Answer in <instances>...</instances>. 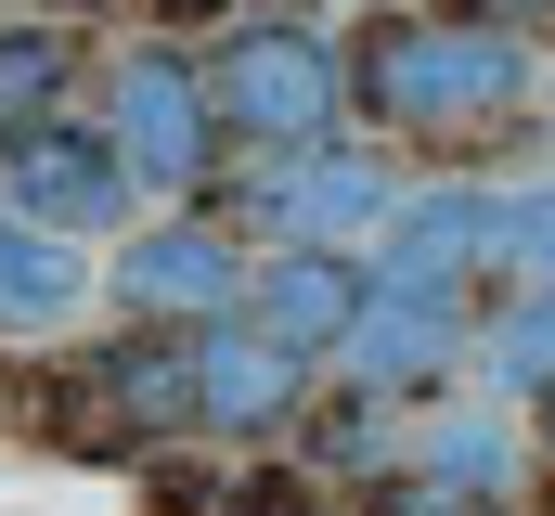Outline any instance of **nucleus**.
Masks as SVG:
<instances>
[{
    "label": "nucleus",
    "instance_id": "20",
    "mask_svg": "<svg viewBox=\"0 0 555 516\" xmlns=\"http://www.w3.org/2000/svg\"><path fill=\"white\" fill-rule=\"evenodd\" d=\"M155 13H220V0H155Z\"/></svg>",
    "mask_w": 555,
    "mask_h": 516
},
{
    "label": "nucleus",
    "instance_id": "14",
    "mask_svg": "<svg viewBox=\"0 0 555 516\" xmlns=\"http://www.w3.org/2000/svg\"><path fill=\"white\" fill-rule=\"evenodd\" d=\"M414 465L465 478V491H517V478H530V452H517V426H504V413H439V426L414 439Z\"/></svg>",
    "mask_w": 555,
    "mask_h": 516
},
{
    "label": "nucleus",
    "instance_id": "16",
    "mask_svg": "<svg viewBox=\"0 0 555 516\" xmlns=\"http://www.w3.org/2000/svg\"><path fill=\"white\" fill-rule=\"evenodd\" d=\"M491 271L504 284H543L555 271V168L517 181V194H491Z\"/></svg>",
    "mask_w": 555,
    "mask_h": 516
},
{
    "label": "nucleus",
    "instance_id": "21",
    "mask_svg": "<svg viewBox=\"0 0 555 516\" xmlns=\"http://www.w3.org/2000/svg\"><path fill=\"white\" fill-rule=\"evenodd\" d=\"M543 452H555V387H543Z\"/></svg>",
    "mask_w": 555,
    "mask_h": 516
},
{
    "label": "nucleus",
    "instance_id": "12",
    "mask_svg": "<svg viewBox=\"0 0 555 516\" xmlns=\"http://www.w3.org/2000/svg\"><path fill=\"white\" fill-rule=\"evenodd\" d=\"M91 233H52V220H26L13 194H0V336H65L78 310H91Z\"/></svg>",
    "mask_w": 555,
    "mask_h": 516
},
{
    "label": "nucleus",
    "instance_id": "7",
    "mask_svg": "<svg viewBox=\"0 0 555 516\" xmlns=\"http://www.w3.org/2000/svg\"><path fill=\"white\" fill-rule=\"evenodd\" d=\"M0 194L26 207V220H52V233H117L130 220V155H117V129H91V117H26V129H0Z\"/></svg>",
    "mask_w": 555,
    "mask_h": 516
},
{
    "label": "nucleus",
    "instance_id": "10",
    "mask_svg": "<svg viewBox=\"0 0 555 516\" xmlns=\"http://www.w3.org/2000/svg\"><path fill=\"white\" fill-rule=\"evenodd\" d=\"M362 297H375V258H349V246H272L246 271V323H272L310 362H336V336L362 323Z\"/></svg>",
    "mask_w": 555,
    "mask_h": 516
},
{
    "label": "nucleus",
    "instance_id": "3",
    "mask_svg": "<svg viewBox=\"0 0 555 516\" xmlns=\"http://www.w3.org/2000/svg\"><path fill=\"white\" fill-rule=\"evenodd\" d=\"M207 207L233 233H272V246H349V233H375L401 207V181H388L375 142H336L323 129V142H259V168H220Z\"/></svg>",
    "mask_w": 555,
    "mask_h": 516
},
{
    "label": "nucleus",
    "instance_id": "17",
    "mask_svg": "<svg viewBox=\"0 0 555 516\" xmlns=\"http://www.w3.org/2000/svg\"><path fill=\"white\" fill-rule=\"evenodd\" d=\"M220 516H323V478L310 465H246V478H220Z\"/></svg>",
    "mask_w": 555,
    "mask_h": 516
},
{
    "label": "nucleus",
    "instance_id": "8",
    "mask_svg": "<svg viewBox=\"0 0 555 516\" xmlns=\"http://www.w3.org/2000/svg\"><path fill=\"white\" fill-rule=\"evenodd\" d=\"M478 362V297H439V284H375L362 323L336 336V375L375 387V400H426Z\"/></svg>",
    "mask_w": 555,
    "mask_h": 516
},
{
    "label": "nucleus",
    "instance_id": "4",
    "mask_svg": "<svg viewBox=\"0 0 555 516\" xmlns=\"http://www.w3.org/2000/svg\"><path fill=\"white\" fill-rule=\"evenodd\" d=\"M207 91H220V129L259 155V142H323L349 117V52L297 13H246L220 52H207Z\"/></svg>",
    "mask_w": 555,
    "mask_h": 516
},
{
    "label": "nucleus",
    "instance_id": "1",
    "mask_svg": "<svg viewBox=\"0 0 555 516\" xmlns=\"http://www.w3.org/2000/svg\"><path fill=\"white\" fill-rule=\"evenodd\" d=\"M517 104H530V26H504V13L388 0L349 39V117H375L388 142H465Z\"/></svg>",
    "mask_w": 555,
    "mask_h": 516
},
{
    "label": "nucleus",
    "instance_id": "9",
    "mask_svg": "<svg viewBox=\"0 0 555 516\" xmlns=\"http://www.w3.org/2000/svg\"><path fill=\"white\" fill-rule=\"evenodd\" d=\"M297 413H310V349H284L246 310L194 323V439H272Z\"/></svg>",
    "mask_w": 555,
    "mask_h": 516
},
{
    "label": "nucleus",
    "instance_id": "15",
    "mask_svg": "<svg viewBox=\"0 0 555 516\" xmlns=\"http://www.w3.org/2000/svg\"><path fill=\"white\" fill-rule=\"evenodd\" d=\"M65 26H0V129H26V117H52L65 104Z\"/></svg>",
    "mask_w": 555,
    "mask_h": 516
},
{
    "label": "nucleus",
    "instance_id": "13",
    "mask_svg": "<svg viewBox=\"0 0 555 516\" xmlns=\"http://www.w3.org/2000/svg\"><path fill=\"white\" fill-rule=\"evenodd\" d=\"M478 387L491 400H543L555 387V271L543 284H504L478 310Z\"/></svg>",
    "mask_w": 555,
    "mask_h": 516
},
{
    "label": "nucleus",
    "instance_id": "18",
    "mask_svg": "<svg viewBox=\"0 0 555 516\" xmlns=\"http://www.w3.org/2000/svg\"><path fill=\"white\" fill-rule=\"evenodd\" d=\"M142 516H220V478H207V465H155Z\"/></svg>",
    "mask_w": 555,
    "mask_h": 516
},
{
    "label": "nucleus",
    "instance_id": "6",
    "mask_svg": "<svg viewBox=\"0 0 555 516\" xmlns=\"http://www.w3.org/2000/svg\"><path fill=\"white\" fill-rule=\"evenodd\" d=\"M246 271H259V258L233 246V220L194 194V207L142 220L104 284H117V310H142V323H220V310H246Z\"/></svg>",
    "mask_w": 555,
    "mask_h": 516
},
{
    "label": "nucleus",
    "instance_id": "5",
    "mask_svg": "<svg viewBox=\"0 0 555 516\" xmlns=\"http://www.w3.org/2000/svg\"><path fill=\"white\" fill-rule=\"evenodd\" d=\"M104 129H117V155H130L142 194H168V207H194L207 181H220V91H207V65L181 52V39H142L130 65L104 78Z\"/></svg>",
    "mask_w": 555,
    "mask_h": 516
},
{
    "label": "nucleus",
    "instance_id": "2",
    "mask_svg": "<svg viewBox=\"0 0 555 516\" xmlns=\"http://www.w3.org/2000/svg\"><path fill=\"white\" fill-rule=\"evenodd\" d=\"M13 413H26L52 452H91V465H130L155 439H194V323H142L130 310V336L52 362Z\"/></svg>",
    "mask_w": 555,
    "mask_h": 516
},
{
    "label": "nucleus",
    "instance_id": "11",
    "mask_svg": "<svg viewBox=\"0 0 555 516\" xmlns=\"http://www.w3.org/2000/svg\"><path fill=\"white\" fill-rule=\"evenodd\" d=\"M478 271H491V194H465V181H426V194H401L375 220V284L478 297Z\"/></svg>",
    "mask_w": 555,
    "mask_h": 516
},
{
    "label": "nucleus",
    "instance_id": "19",
    "mask_svg": "<svg viewBox=\"0 0 555 516\" xmlns=\"http://www.w3.org/2000/svg\"><path fill=\"white\" fill-rule=\"evenodd\" d=\"M452 13H504V26H530V13H555V0H452Z\"/></svg>",
    "mask_w": 555,
    "mask_h": 516
}]
</instances>
